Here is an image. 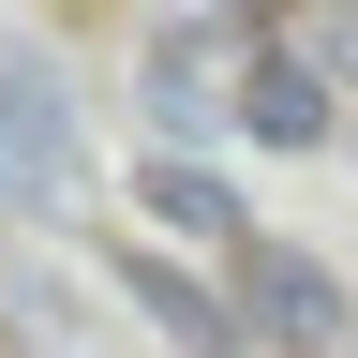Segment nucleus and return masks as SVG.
Wrapping results in <instances>:
<instances>
[{
  "mask_svg": "<svg viewBox=\"0 0 358 358\" xmlns=\"http://www.w3.org/2000/svg\"><path fill=\"white\" fill-rule=\"evenodd\" d=\"M284 45H299L313 75H329V105L358 90V0H299V30H284Z\"/></svg>",
  "mask_w": 358,
  "mask_h": 358,
  "instance_id": "423d86ee",
  "label": "nucleus"
},
{
  "mask_svg": "<svg viewBox=\"0 0 358 358\" xmlns=\"http://www.w3.org/2000/svg\"><path fill=\"white\" fill-rule=\"evenodd\" d=\"M120 284H134V313H150L179 358H224V343H239V313H224L194 268H164V254H120Z\"/></svg>",
  "mask_w": 358,
  "mask_h": 358,
  "instance_id": "7ed1b4c3",
  "label": "nucleus"
},
{
  "mask_svg": "<svg viewBox=\"0 0 358 358\" xmlns=\"http://www.w3.org/2000/svg\"><path fill=\"white\" fill-rule=\"evenodd\" d=\"M134 209H150L164 239H224V254H239V194H224V179H209L194 150H164V164H134Z\"/></svg>",
  "mask_w": 358,
  "mask_h": 358,
  "instance_id": "39448f33",
  "label": "nucleus"
},
{
  "mask_svg": "<svg viewBox=\"0 0 358 358\" xmlns=\"http://www.w3.org/2000/svg\"><path fill=\"white\" fill-rule=\"evenodd\" d=\"M239 134H268V150H313V134H329V75H313L299 45H268V60L239 75Z\"/></svg>",
  "mask_w": 358,
  "mask_h": 358,
  "instance_id": "20e7f679",
  "label": "nucleus"
},
{
  "mask_svg": "<svg viewBox=\"0 0 358 358\" xmlns=\"http://www.w3.org/2000/svg\"><path fill=\"white\" fill-rule=\"evenodd\" d=\"M239 313H254L268 343H329L343 329V284L313 254H284V239H239Z\"/></svg>",
  "mask_w": 358,
  "mask_h": 358,
  "instance_id": "f03ea898",
  "label": "nucleus"
},
{
  "mask_svg": "<svg viewBox=\"0 0 358 358\" xmlns=\"http://www.w3.org/2000/svg\"><path fill=\"white\" fill-rule=\"evenodd\" d=\"M60 179H75V105L45 60L0 45V194H60Z\"/></svg>",
  "mask_w": 358,
  "mask_h": 358,
  "instance_id": "f257e3e1",
  "label": "nucleus"
}]
</instances>
